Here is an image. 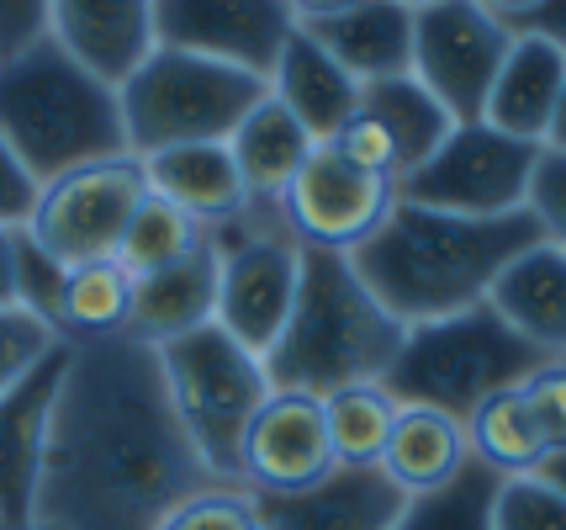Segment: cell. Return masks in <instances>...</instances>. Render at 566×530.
Returning <instances> with one entry per match:
<instances>
[{
  "label": "cell",
  "mask_w": 566,
  "mask_h": 530,
  "mask_svg": "<svg viewBox=\"0 0 566 530\" xmlns=\"http://www.w3.org/2000/svg\"><path fill=\"white\" fill-rule=\"evenodd\" d=\"M207 488V472L170 404L159 355L133 334L70 345L53 398L32 530H159Z\"/></svg>",
  "instance_id": "obj_1"
},
{
  "label": "cell",
  "mask_w": 566,
  "mask_h": 530,
  "mask_svg": "<svg viewBox=\"0 0 566 530\" xmlns=\"http://www.w3.org/2000/svg\"><path fill=\"white\" fill-rule=\"evenodd\" d=\"M530 245H541V224L530 212L450 218L397 202L387 224L349 254V266L397 324L413 329L482 308L503 266Z\"/></svg>",
  "instance_id": "obj_2"
},
{
  "label": "cell",
  "mask_w": 566,
  "mask_h": 530,
  "mask_svg": "<svg viewBox=\"0 0 566 530\" xmlns=\"http://www.w3.org/2000/svg\"><path fill=\"white\" fill-rule=\"evenodd\" d=\"M408 329L366 292L349 254L302 250L296 303L271 351L260 355L271 393L334 398L345 387H370L387 377Z\"/></svg>",
  "instance_id": "obj_3"
},
{
  "label": "cell",
  "mask_w": 566,
  "mask_h": 530,
  "mask_svg": "<svg viewBox=\"0 0 566 530\" xmlns=\"http://www.w3.org/2000/svg\"><path fill=\"white\" fill-rule=\"evenodd\" d=\"M0 138L38 186L127 154L117 91L96 85L53 38L0 70Z\"/></svg>",
  "instance_id": "obj_4"
},
{
  "label": "cell",
  "mask_w": 566,
  "mask_h": 530,
  "mask_svg": "<svg viewBox=\"0 0 566 530\" xmlns=\"http://www.w3.org/2000/svg\"><path fill=\"white\" fill-rule=\"evenodd\" d=\"M541 366L545 355L530 351L514 329H503V319L482 303L471 313H455V319L408 329L387 377H381V393L397 408H440V414L467 425V414L482 398L518 387Z\"/></svg>",
  "instance_id": "obj_5"
},
{
  "label": "cell",
  "mask_w": 566,
  "mask_h": 530,
  "mask_svg": "<svg viewBox=\"0 0 566 530\" xmlns=\"http://www.w3.org/2000/svg\"><path fill=\"white\" fill-rule=\"evenodd\" d=\"M265 80L212 64L201 53L154 49L148 64L117 91L127 154L148 159L186 144H228L239 123L265 102Z\"/></svg>",
  "instance_id": "obj_6"
},
{
  "label": "cell",
  "mask_w": 566,
  "mask_h": 530,
  "mask_svg": "<svg viewBox=\"0 0 566 530\" xmlns=\"http://www.w3.org/2000/svg\"><path fill=\"white\" fill-rule=\"evenodd\" d=\"M154 355H159L170 404L180 414L186 435H191L197 456L207 461V472L228 482V488H239V440H244L249 419L271 398L260 355H249L218 324L180 334Z\"/></svg>",
  "instance_id": "obj_7"
},
{
  "label": "cell",
  "mask_w": 566,
  "mask_h": 530,
  "mask_svg": "<svg viewBox=\"0 0 566 530\" xmlns=\"http://www.w3.org/2000/svg\"><path fill=\"white\" fill-rule=\"evenodd\" d=\"M218 250V313L212 324L239 340L249 355H265L281 340L296 303L302 245L281 218V202H249L233 224L207 228Z\"/></svg>",
  "instance_id": "obj_8"
},
{
  "label": "cell",
  "mask_w": 566,
  "mask_h": 530,
  "mask_svg": "<svg viewBox=\"0 0 566 530\" xmlns=\"http://www.w3.org/2000/svg\"><path fill=\"white\" fill-rule=\"evenodd\" d=\"M535 159H541L535 144L503 138L488 123L450 127L440 149L413 176L397 180V202L450 212V218H509L530 202Z\"/></svg>",
  "instance_id": "obj_9"
},
{
  "label": "cell",
  "mask_w": 566,
  "mask_h": 530,
  "mask_svg": "<svg viewBox=\"0 0 566 530\" xmlns=\"http://www.w3.org/2000/svg\"><path fill=\"white\" fill-rule=\"evenodd\" d=\"M144 197L148 180L133 154L101 159V165L49 180L38 191V207H32L22 233L64 271L91 266V260H117V245H123V233Z\"/></svg>",
  "instance_id": "obj_10"
},
{
  "label": "cell",
  "mask_w": 566,
  "mask_h": 530,
  "mask_svg": "<svg viewBox=\"0 0 566 530\" xmlns=\"http://www.w3.org/2000/svg\"><path fill=\"white\" fill-rule=\"evenodd\" d=\"M514 38L503 32L493 6L471 0H434L413 6V64L408 75L450 112V123H482V106L493 91Z\"/></svg>",
  "instance_id": "obj_11"
},
{
  "label": "cell",
  "mask_w": 566,
  "mask_h": 530,
  "mask_svg": "<svg viewBox=\"0 0 566 530\" xmlns=\"http://www.w3.org/2000/svg\"><path fill=\"white\" fill-rule=\"evenodd\" d=\"M397 207V186L345 165L334 149H313L302 176L281 197V218L302 250L355 254Z\"/></svg>",
  "instance_id": "obj_12"
},
{
  "label": "cell",
  "mask_w": 566,
  "mask_h": 530,
  "mask_svg": "<svg viewBox=\"0 0 566 530\" xmlns=\"http://www.w3.org/2000/svg\"><path fill=\"white\" fill-rule=\"evenodd\" d=\"M292 27V6L281 0H159L154 6L159 49L201 53L254 80H271Z\"/></svg>",
  "instance_id": "obj_13"
},
{
  "label": "cell",
  "mask_w": 566,
  "mask_h": 530,
  "mask_svg": "<svg viewBox=\"0 0 566 530\" xmlns=\"http://www.w3.org/2000/svg\"><path fill=\"white\" fill-rule=\"evenodd\" d=\"M328 472H334V451L323 429V404L302 393H271L239 440V488L286 499L318 488Z\"/></svg>",
  "instance_id": "obj_14"
},
{
  "label": "cell",
  "mask_w": 566,
  "mask_h": 530,
  "mask_svg": "<svg viewBox=\"0 0 566 530\" xmlns=\"http://www.w3.org/2000/svg\"><path fill=\"white\" fill-rule=\"evenodd\" d=\"M296 32H307L355 85L408 75L413 64V6L349 0V6H292Z\"/></svg>",
  "instance_id": "obj_15"
},
{
  "label": "cell",
  "mask_w": 566,
  "mask_h": 530,
  "mask_svg": "<svg viewBox=\"0 0 566 530\" xmlns=\"http://www.w3.org/2000/svg\"><path fill=\"white\" fill-rule=\"evenodd\" d=\"M70 345L32 366L6 398H0V526L32 530V505H38V478H43V451H49V419L53 398L64 382Z\"/></svg>",
  "instance_id": "obj_16"
},
{
  "label": "cell",
  "mask_w": 566,
  "mask_h": 530,
  "mask_svg": "<svg viewBox=\"0 0 566 530\" xmlns=\"http://www.w3.org/2000/svg\"><path fill=\"white\" fill-rule=\"evenodd\" d=\"M49 17L53 43L106 91H123L159 49L154 6L144 0H53Z\"/></svg>",
  "instance_id": "obj_17"
},
{
  "label": "cell",
  "mask_w": 566,
  "mask_h": 530,
  "mask_svg": "<svg viewBox=\"0 0 566 530\" xmlns=\"http://www.w3.org/2000/svg\"><path fill=\"white\" fill-rule=\"evenodd\" d=\"M402 509V493L376 467H334L307 493H254L265 530H387Z\"/></svg>",
  "instance_id": "obj_18"
},
{
  "label": "cell",
  "mask_w": 566,
  "mask_h": 530,
  "mask_svg": "<svg viewBox=\"0 0 566 530\" xmlns=\"http://www.w3.org/2000/svg\"><path fill=\"white\" fill-rule=\"evenodd\" d=\"M488 308L530 351H541L545 361H566V254L556 245L541 239L514 254L493 281Z\"/></svg>",
  "instance_id": "obj_19"
},
{
  "label": "cell",
  "mask_w": 566,
  "mask_h": 530,
  "mask_svg": "<svg viewBox=\"0 0 566 530\" xmlns=\"http://www.w3.org/2000/svg\"><path fill=\"white\" fill-rule=\"evenodd\" d=\"M212 313H218V250H212V233H207L186 260L133 281V324H127V334L144 340L148 351H159L180 334L207 329Z\"/></svg>",
  "instance_id": "obj_20"
},
{
  "label": "cell",
  "mask_w": 566,
  "mask_h": 530,
  "mask_svg": "<svg viewBox=\"0 0 566 530\" xmlns=\"http://www.w3.org/2000/svg\"><path fill=\"white\" fill-rule=\"evenodd\" d=\"M265 91H271V102H281L292 112L296 127H302L318 149L360 112V85H355L307 32H296V27H292V38H286V49H281V59H275Z\"/></svg>",
  "instance_id": "obj_21"
},
{
  "label": "cell",
  "mask_w": 566,
  "mask_h": 530,
  "mask_svg": "<svg viewBox=\"0 0 566 530\" xmlns=\"http://www.w3.org/2000/svg\"><path fill=\"white\" fill-rule=\"evenodd\" d=\"M138 165H144L148 191L180 207L186 218H197L201 228L233 224L249 207V191L239 180V165H233L228 144H186V149L148 154Z\"/></svg>",
  "instance_id": "obj_22"
},
{
  "label": "cell",
  "mask_w": 566,
  "mask_h": 530,
  "mask_svg": "<svg viewBox=\"0 0 566 530\" xmlns=\"http://www.w3.org/2000/svg\"><path fill=\"white\" fill-rule=\"evenodd\" d=\"M562 85H566V53H556L541 38H514V49H509L493 91H488L482 123L497 127L503 138H518V144L541 149Z\"/></svg>",
  "instance_id": "obj_23"
},
{
  "label": "cell",
  "mask_w": 566,
  "mask_h": 530,
  "mask_svg": "<svg viewBox=\"0 0 566 530\" xmlns=\"http://www.w3.org/2000/svg\"><path fill=\"white\" fill-rule=\"evenodd\" d=\"M467 456L471 446L461 419H450L440 408H397L376 472L392 482L402 499H419V493H434L455 478L467 467Z\"/></svg>",
  "instance_id": "obj_24"
},
{
  "label": "cell",
  "mask_w": 566,
  "mask_h": 530,
  "mask_svg": "<svg viewBox=\"0 0 566 530\" xmlns=\"http://www.w3.org/2000/svg\"><path fill=\"white\" fill-rule=\"evenodd\" d=\"M313 138L296 127V117L286 112L281 102H265L249 112L239 133L228 138V154H233V165H239V180H244L249 202H281L286 197V186L302 176V165L313 159Z\"/></svg>",
  "instance_id": "obj_25"
},
{
  "label": "cell",
  "mask_w": 566,
  "mask_h": 530,
  "mask_svg": "<svg viewBox=\"0 0 566 530\" xmlns=\"http://www.w3.org/2000/svg\"><path fill=\"white\" fill-rule=\"evenodd\" d=\"M360 112L370 123H381V133L392 138L397 149V180L413 176L429 154L450 138V112H444L429 91H423L413 75L397 80H376V85H360Z\"/></svg>",
  "instance_id": "obj_26"
},
{
  "label": "cell",
  "mask_w": 566,
  "mask_h": 530,
  "mask_svg": "<svg viewBox=\"0 0 566 530\" xmlns=\"http://www.w3.org/2000/svg\"><path fill=\"white\" fill-rule=\"evenodd\" d=\"M127 324H133V277L117 260H91V266L64 271L59 319H53L64 345L112 340V334H127Z\"/></svg>",
  "instance_id": "obj_27"
},
{
  "label": "cell",
  "mask_w": 566,
  "mask_h": 530,
  "mask_svg": "<svg viewBox=\"0 0 566 530\" xmlns=\"http://www.w3.org/2000/svg\"><path fill=\"white\" fill-rule=\"evenodd\" d=\"M467 446L482 467H493L497 478H530L545 461V440L530 408H524V393L518 387H503L493 398L467 414Z\"/></svg>",
  "instance_id": "obj_28"
},
{
  "label": "cell",
  "mask_w": 566,
  "mask_h": 530,
  "mask_svg": "<svg viewBox=\"0 0 566 530\" xmlns=\"http://www.w3.org/2000/svg\"><path fill=\"white\" fill-rule=\"evenodd\" d=\"M497 472L482 467L476 456H467V467L455 478L419 493V499H402L397 520L387 530H493V499H497Z\"/></svg>",
  "instance_id": "obj_29"
},
{
  "label": "cell",
  "mask_w": 566,
  "mask_h": 530,
  "mask_svg": "<svg viewBox=\"0 0 566 530\" xmlns=\"http://www.w3.org/2000/svg\"><path fill=\"white\" fill-rule=\"evenodd\" d=\"M392 419H397V404L381 393V382L345 387V393L323 398V429H328L334 467H376L387 435H392Z\"/></svg>",
  "instance_id": "obj_30"
},
{
  "label": "cell",
  "mask_w": 566,
  "mask_h": 530,
  "mask_svg": "<svg viewBox=\"0 0 566 530\" xmlns=\"http://www.w3.org/2000/svg\"><path fill=\"white\" fill-rule=\"evenodd\" d=\"M201 239H207V228H201L197 218H186L180 207H170L165 197L148 191L144 202H138V212H133V224H127L123 245H117V266H123L133 281L154 277V271H165L175 260H186Z\"/></svg>",
  "instance_id": "obj_31"
},
{
  "label": "cell",
  "mask_w": 566,
  "mask_h": 530,
  "mask_svg": "<svg viewBox=\"0 0 566 530\" xmlns=\"http://www.w3.org/2000/svg\"><path fill=\"white\" fill-rule=\"evenodd\" d=\"M59 345H64V340H59L38 313H27V308H0V398H6L32 366H43Z\"/></svg>",
  "instance_id": "obj_32"
},
{
  "label": "cell",
  "mask_w": 566,
  "mask_h": 530,
  "mask_svg": "<svg viewBox=\"0 0 566 530\" xmlns=\"http://www.w3.org/2000/svg\"><path fill=\"white\" fill-rule=\"evenodd\" d=\"M493 530H566V499L541 478H503L493 499Z\"/></svg>",
  "instance_id": "obj_33"
},
{
  "label": "cell",
  "mask_w": 566,
  "mask_h": 530,
  "mask_svg": "<svg viewBox=\"0 0 566 530\" xmlns=\"http://www.w3.org/2000/svg\"><path fill=\"white\" fill-rule=\"evenodd\" d=\"M159 530H265L254 515V493L249 488H207L197 499L170 509Z\"/></svg>",
  "instance_id": "obj_34"
},
{
  "label": "cell",
  "mask_w": 566,
  "mask_h": 530,
  "mask_svg": "<svg viewBox=\"0 0 566 530\" xmlns=\"http://www.w3.org/2000/svg\"><path fill=\"white\" fill-rule=\"evenodd\" d=\"M518 393H524V408L541 429L545 451H566V361H545L541 372L518 382Z\"/></svg>",
  "instance_id": "obj_35"
},
{
  "label": "cell",
  "mask_w": 566,
  "mask_h": 530,
  "mask_svg": "<svg viewBox=\"0 0 566 530\" xmlns=\"http://www.w3.org/2000/svg\"><path fill=\"white\" fill-rule=\"evenodd\" d=\"M524 212L541 224V239L566 254V154L541 149L535 176H530V202Z\"/></svg>",
  "instance_id": "obj_36"
},
{
  "label": "cell",
  "mask_w": 566,
  "mask_h": 530,
  "mask_svg": "<svg viewBox=\"0 0 566 530\" xmlns=\"http://www.w3.org/2000/svg\"><path fill=\"white\" fill-rule=\"evenodd\" d=\"M323 149H334L345 165H355V170H366V176H381V180H392L397 186V149H392V138L381 133V123H370L366 112H355Z\"/></svg>",
  "instance_id": "obj_37"
},
{
  "label": "cell",
  "mask_w": 566,
  "mask_h": 530,
  "mask_svg": "<svg viewBox=\"0 0 566 530\" xmlns=\"http://www.w3.org/2000/svg\"><path fill=\"white\" fill-rule=\"evenodd\" d=\"M49 38H53V17L43 0H0V70L27 59Z\"/></svg>",
  "instance_id": "obj_38"
},
{
  "label": "cell",
  "mask_w": 566,
  "mask_h": 530,
  "mask_svg": "<svg viewBox=\"0 0 566 530\" xmlns=\"http://www.w3.org/2000/svg\"><path fill=\"white\" fill-rule=\"evenodd\" d=\"M493 17L503 22L509 38H541L556 53H566V0H556V6H493Z\"/></svg>",
  "instance_id": "obj_39"
},
{
  "label": "cell",
  "mask_w": 566,
  "mask_h": 530,
  "mask_svg": "<svg viewBox=\"0 0 566 530\" xmlns=\"http://www.w3.org/2000/svg\"><path fill=\"white\" fill-rule=\"evenodd\" d=\"M38 180L27 176V165L11 154V144L0 138V228H27L32 207H38Z\"/></svg>",
  "instance_id": "obj_40"
},
{
  "label": "cell",
  "mask_w": 566,
  "mask_h": 530,
  "mask_svg": "<svg viewBox=\"0 0 566 530\" xmlns=\"http://www.w3.org/2000/svg\"><path fill=\"white\" fill-rule=\"evenodd\" d=\"M0 308H22V292H17V228H0Z\"/></svg>",
  "instance_id": "obj_41"
},
{
  "label": "cell",
  "mask_w": 566,
  "mask_h": 530,
  "mask_svg": "<svg viewBox=\"0 0 566 530\" xmlns=\"http://www.w3.org/2000/svg\"><path fill=\"white\" fill-rule=\"evenodd\" d=\"M530 478H541L545 488H556V493L566 499V451H545V461L530 472Z\"/></svg>",
  "instance_id": "obj_42"
},
{
  "label": "cell",
  "mask_w": 566,
  "mask_h": 530,
  "mask_svg": "<svg viewBox=\"0 0 566 530\" xmlns=\"http://www.w3.org/2000/svg\"><path fill=\"white\" fill-rule=\"evenodd\" d=\"M541 149L566 154V85H562V96H556V112H551V127H545V144H541Z\"/></svg>",
  "instance_id": "obj_43"
},
{
  "label": "cell",
  "mask_w": 566,
  "mask_h": 530,
  "mask_svg": "<svg viewBox=\"0 0 566 530\" xmlns=\"http://www.w3.org/2000/svg\"><path fill=\"white\" fill-rule=\"evenodd\" d=\"M0 530H6V526H0Z\"/></svg>",
  "instance_id": "obj_44"
}]
</instances>
